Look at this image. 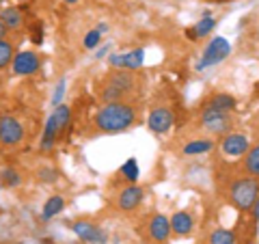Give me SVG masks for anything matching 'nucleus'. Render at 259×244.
Returning <instances> with one entry per match:
<instances>
[{"mask_svg": "<svg viewBox=\"0 0 259 244\" xmlns=\"http://www.w3.org/2000/svg\"><path fill=\"white\" fill-rule=\"evenodd\" d=\"M141 121V108L136 102H112L102 104L93 112L91 126L95 134H121L125 130L134 128Z\"/></svg>", "mask_w": 259, "mask_h": 244, "instance_id": "f257e3e1", "label": "nucleus"}, {"mask_svg": "<svg viewBox=\"0 0 259 244\" xmlns=\"http://www.w3.org/2000/svg\"><path fill=\"white\" fill-rule=\"evenodd\" d=\"M143 87H145V80L139 71L112 69L97 85V97L102 100V104L136 102L143 93Z\"/></svg>", "mask_w": 259, "mask_h": 244, "instance_id": "f03ea898", "label": "nucleus"}, {"mask_svg": "<svg viewBox=\"0 0 259 244\" xmlns=\"http://www.w3.org/2000/svg\"><path fill=\"white\" fill-rule=\"evenodd\" d=\"M223 184H221V194L225 197L227 206H231L233 210L244 216L253 210L255 201L259 199V180H253V177L246 175H231L229 171L223 173Z\"/></svg>", "mask_w": 259, "mask_h": 244, "instance_id": "7ed1b4c3", "label": "nucleus"}, {"mask_svg": "<svg viewBox=\"0 0 259 244\" xmlns=\"http://www.w3.org/2000/svg\"><path fill=\"white\" fill-rule=\"evenodd\" d=\"M192 130L203 136H225L238 130L240 117L236 112H225V110H197V119L192 121Z\"/></svg>", "mask_w": 259, "mask_h": 244, "instance_id": "20e7f679", "label": "nucleus"}, {"mask_svg": "<svg viewBox=\"0 0 259 244\" xmlns=\"http://www.w3.org/2000/svg\"><path fill=\"white\" fill-rule=\"evenodd\" d=\"M69 128H71V108L61 104L46 119L41 141H39V151H50L65 136V130H69Z\"/></svg>", "mask_w": 259, "mask_h": 244, "instance_id": "39448f33", "label": "nucleus"}, {"mask_svg": "<svg viewBox=\"0 0 259 244\" xmlns=\"http://www.w3.org/2000/svg\"><path fill=\"white\" fill-rule=\"evenodd\" d=\"M229 54H231V44L225 37H212L209 44L203 48V52H201V59L194 65V69L203 71L209 67H216V65L229 59Z\"/></svg>", "mask_w": 259, "mask_h": 244, "instance_id": "423d86ee", "label": "nucleus"}, {"mask_svg": "<svg viewBox=\"0 0 259 244\" xmlns=\"http://www.w3.org/2000/svg\"><path fill=\"white\" fill-rule=\"evenodd\" d=\"M171 223L168 216L153 212L145 218V240H149L151 244H168L171 240Z\"/></svg>", "mask_w": 259, "mask_h": 244, "instance_id": "0eeeda50", "label": "nucleus"}, {"mask_svg": "<svg viewBox=\"0 0 259 244\" xmlns=\"http://www.w3.org/2000/svg\"><path fill=\"white\" fill-rule=\"evenodd\" d=\"M175 126V112L171 106L166 104H156V106L149 108L147 115V128L151 130L156 136H164L173 130Z\"/></svg>", "mask_w": 259, "mask_h": 244, "instance_id": "6e6552de", "label": "nucleus"}, {"mask_svg": "<svg viewBox=\"0 0 259 244\" xmlns=\"http://www.w3.org/2000/svg\"><path fill=\"white\" fill-rule=\"evenodd\" d=\"M250 136L246 132H240V130H233V132L221 136V156L229 158V160H240L250 147Z\"/></svg>", "mask_w": 259, "mask_h": 244, "instance_id": "1a4fd4ad", "label": "nucleus"}, {"mask_svg": "<svg viewBox=\"0 0 259 244\" xmlns=\"http://www.w3.org/2000/svg\"><path fill=\"white\" fill-rule=\"evenodd\" d=\"M143 199H145V188L139 184H125L123 188L117 192V199H115V208L119 210L121 214H130L134 210H139L143 206Z\"/></svg>", "mask_w": 259, "mask_h": 244, "instance_id": "9d476101", "label": "nucleus"}, {"mask_svg": "<svg viewBox=\"0 0 259 244\" xmlns=\"http://www.w3.org/2000/svg\"><path fill=\"white\" fill-rule=\"evenodd\" d=\"M106 61L112 69L139 71L145 63V50L143 48H132V50H125V52H115V54H110Z\"/></svg>", "mask_w": 259, "mask_h": 244, "instance_id": "9b49d317", "label": "nucleus"}, {"mask_svg": "<svg viewBox=\"0 0 259 244\" xmlns=\"http://www.w3.org/2000/svg\"><path fill=\"white\" fill-rule=\"evenodd\" d=\"M69 229L78 235V240H82L87 244H108L110 240L108 231L91 221H76V223H71Z\"/></svg>", "mask_w": 259, "mask_h": 244, "instance_id": "f8f14e48", "label": "nucleus"}, {"mask_svg": "<svg viewBox=\"0 0 259 244\" xmlns=\"http://www.w3.org/2000/svg\"><path fill=\"white\" fill-rule=\"evenodd\" d=\"M22 141H24L22 121L11 115L0 117V145H3V147H18Z\"/></svg>", "mask_w": 259, "mask_h": 244, "instance_id": "ddd939ff", "label": "nucleus"}, {"mask_svg": "<svg viewBox=\"0 0 259 244\" xmlns=\"http://www.w3.org/2000/svg\"><path fill=\"white\" fill-rule=\"evenodd\" d=\"M41 69V56L35 50H20L15 52L11 61V71L15 76H35Z\"/></svg>", "mask_w": 259, "mask_h": 244, "instance_id": "4468645a", "label": "nucleus"}, {"mask_svg": "<svg viewBox=\"0 0 259 244\" xmlns=\"http://www.w3.org/2000/svg\"><path fill=\"white\" fill-rule=\"evenodd\" d=\"M238 108V97L225 91H212L197 104V110H225V112H236Z\"/></svg>", "mask_w": 259, "mask_h": 244, "instance_id": "2eb2a0df", "label": "nucleus"}, {"mask_svg": "<svg viewBox=\"0 0 259 244\" xmlns=\"http://www.w3.org/2000/svg\"><path fill=\"white\" fill-rule=\"evenodd\" d=\"M216 147V141L212 136H192L188 141H184L180 147V156L182 158H197V156H205Z\"/></svg>", "mask_w": 259, "mask_h": 244, "instance_id": "dca6fc26", "label": "nucleus"}, {"mask_svg": "<svg viewBox=\"0 0 259 244\" xmlns=\"http://www.w3.org/2000/svg\"><path fill=\"white\" fill-rule=\"evenodd\" d=\"M168 223H171V233L177 235V238H190L194 227V216L188 212V210H177V212L168 218Z\"/></svg>", "mask_w": 259, "mask_h": 244, "instance_id": "f3484780", "label": "nucleus"}, {"mask_svg": "<svg viewBox=\"0 0 259 244\" xmlns=\"http://www.w3.org/2000/svg\"><path fill=\"white\" fill-rule=\"evenodd\" d=\"M238 173L246 175V177H253V180H259V143L250 145L248 151L240 158Z\"/></svg>", "mask_w": 259, "mask_h": 244, "instance_id": "a211bd4d", "label": "nucleus"}, {"mask_svg": "<svg viewBox=\"0 0 259 244\" xmlns=\"http://www.w3.org/2000/svg\"><path fill=\"white\" fill-rule=\"evenodd\" d=\"M0 22L5 24L7 30H20L26 24V15L20 7H7V9H0Z\"/></svg>", "mask_w": 259, "mask_h": 244, "instance_id": "6ab92c4d", "label": "nucleus"}, {"mask_svg": "<svg viewBox=\"0 0 259 244\" xmlns=\"http://www.w3.org/2000/svg\"><path fill=\"white\" fill-rule=\"evenodd\" d=\"M65 197L63 194H52V197H48L46 203H44V210H41V221H52L54 216H59L63 210H65Z\"/></svg>", "mask_w": 259, "mask_h": 244, "instance_id": "aec40b11", "label": "nucleus"}, {"mask_svg": "<svg viewBox=\"0 0 259 244\" xmlns=\"http://www.w3.org/2000/svg\"><path fill=\"white\" fill-rule=\"evenodd\" d=\"M205 244H238V231L225 229V227H214L207 233Z\"/></svg>", "mask_w": 259, "mask_h": 244, "instance_id": "412c9836", "label": "nucleus"}, {"mask_svg": "<svg viewBox=\"0 0 259 244\" xmlns=\"http://www.w3.org/2000/svg\"><path fill=\"white\" fill-rule=\"evenodd\" d=\"M117 175H119L125 184H136V182H139V175H141L139 160H136V158H127L123 165H121V169H119Z\"/></svg>", "mask_w": 259, "mask_h": 244, "instance_id": "4be33fe9", "label": "nucleus"}, {"mask_svg": "<svg viewBox=\"0 0 259 244\" xmlns=\"http://www.w3.org/2000/svg\"><path fill=\"white\" fill-rule=\"evenodd\" d=\"M216 24H218L216 18H212V15H203V18H201V20L192 26L194 35H197V42H201V39H205V37L212 35L214 28H216Z\"/></svg>", "mask_w": 259, "mask_h": 244, "instance_id": "5701e85b", "label": "nucleus"}, {"mask_svg": "<svg viewBox=\"0 0 259 244\" xmlns=\"http://www.w3.org/2000/svg\"><path fill=\"white\" fill-rule=\"evenodd\" d=\"M20 184H22V175L18 169H13V167L0 169V186L3 188H18Z\"/></svg>", "mask_w": 259, "mask_h": 244, "instance_id": "b1692460", "label": "nucleus"}, {"mask_svg": "<svg viewBox=\"0 0 259 244\" xmlns=\"http://www.w3.org/2000/svg\"><path fill=\"white\" fill-rule=\"evenodd\" d=\"M15 56V46L9 39H0V69H7Z\"/></svg>", "mask_w": 259, "mask_h": 244, "instance_id": "393cba45", "label": "nucleus"}, {"mask_svg": "<svg viewBox=\"0 0 259 244\" xmlns=\"http://www.w3.org/2000/svg\"><path fill=\"white\" fill-rule=\"evenodd\" d=\"M82 46L87 48V50H97V48L102 46V32L97 30V28H91L84 35V39H82Z\"/></svg>", "mask_w": 259, "mask_h": 244, "instance_id": "a878e982", "label": "nucleus"}, {"mask_svg": "<svg viewBox=\"0 0 259 244\" xmlns=\"http://www.w3.org/2000/svg\"><path fill=\"white\" fill-rule=\"evenodd\" d=\"M37 180L44 182V184H54L59 180V171L52 169V167H39L37 169Z\"/></svg>", "mask_w": 259, "mask_h": 244, "instance_id": "bb28decb", "label": "nucleus"}, {"mask_svg": "<svg viewBox=\"0 0 259 244\" xmlns=\"http://www.w3.org/2000/svg\"><path fill=\"white\" fill-rule=\"evenodd\" d=\"M30 42L35 46L44 44V24L41 22H32V26H30Z\"/></svg>", "mask_w": 259, "mask_h": 244, "instance_id": "cd10ccee", "label": "nucleus"}, {"mask_svg": "<svg viewBox=\"0 0 259 244\" xmlns=\"http://www.w3.org/2000/svg\"><path fill=\"white\" fill-rule=\"evenodd\" d=\"M246 126H248V130H250V138L259 143V110L248 119V124H246Z\"/></svg>", "mask_w": 259, "mask_h": 244, "instance_id": "c85d7f7f", "label": "nucleus"}, {"mask_svg": "<svg viewBox=\"0 0 259 244\" xmlns=\"http://www.w3.org/2000/svg\"><path fill=\"white\" fill-rule=\"evenodd\" d=\"M63 97H65V80H61V83L54 87V95H52V106L54 108L63 104Z\"/></svg>", "mask_w": 259, "mask_h": 244, "instance_id": "c756f323", "label": "nucleus"}, {"mask_svg": "<svg viewBox=\"0 0 259 244\" xmlns=\"http://www.w3.org/2000/svg\"><path fill=\"white\" fill-rule=\"evenodd\" d=\"M110 52H112V44H104L95 50V59H108Z\"/></svg>", "mask_w": 259, "mask_h": 244, "instance_id": "7c9ffc66", "label": "nucleus"}, {"mask_svg": "<svg viewBox=\"0 0 259 244\" xmlns=\"http://www.w3.org/2000/svg\"><path fill=\"white\" fill-rule=\"evenodd\" d=\"M248 218H250V221H253L255 225H259V199L255 201V206H253V210H250V212L246 214Z\"/></svg>", "mask_w": 259, "mask_h": 244, "instance_id": "2f4dec72", "label": "nucleus"}, {"mask_svg": "<svg viewBox=\"0 0 259 244\" xmlns=\"http://www.w3.org/2000/svg\"><path fill=\"white\" fill-rule=\"evenodd\" d=\"M184 35H186V39H188V42H197V35H194V30H192V26H188L184 30Z\"/></svg>", "mask_w": 259, "mask_h": 244, "instance_id": "473e14b6", "label": "nucleus"}, {"mask_svg": "<svg viewBox=\"0 0 259 244\" xmlns=\"http://www.w3.org/2000/svg\"><path fill=\"white\" fill-rule=\"evenodd\" d=\"M253 100H259V80L255 83V89H253Z\"/></svg>", "mask_w": 259, "mask_h": 244, "instance_id": "72a5a7b5", "label": "nucleus"}, {"mask_svg": "<svg viewBox=\"0 0 259 244\" xmlns=\"http://www.w3.org/2000/svg\"><path fill=\"white\" fill-rule=\"evenodd\" d=\"M7 32H9V30H7V28H5V24L0 22V39H5V37H7Z\"/></svg>", "mask_w": 259, "mask_h": 244, "instance_id": "f704fd0d", "label": "nucleus"}, {"mask_svg": "<svg viewBox=\"0 0 259 244\" xmlns=\"http://www.w3.org/2000/svg\"><path fill=\"white\" fill-rule=\"evenodd\" d=\"M97 30H100V32H106V30H108V24H106V22H100V26H97Z\"/></svg>", "mask_w": 259, "mask_h": 244, "instance_id": "c9c22d12", "label": "nucleus"}, {"mask_svg": "<svg viewBox=\"0 0 259 244\" xmlns=\"http://www.w3.org/2000/svg\"><path fill=\"white\" fill-rule=\"evenodd\" d=\"M207 3H212V5H225V3H229V0H207Z\"/></svg>", "mask_w": 259, "mask_h": 244, "instance_id": "e433bc0d", "label": "nucleus"}, {"mask_svg": "<svg viewBox=\"0 0 259 244\" xmlns=\"http://www.w3.org/2000/svg\"><path fill=\"white\" fill-rule=\"evenodd\" d=\"M65 3H67V5H76L78 0H65Z\"/></svg>", "mask_w": 259, "mask_h": 244, "instance_id": "4c0bfd02", "label": "nucleus"}, {"mask_svg": "<svg viewBox=\"0 0 259 244\" xmlns=\"http://www.w3.org/2000/svg\"><path fill=\"white\" fill-rule=\"evenodd\" d=\"M18 3H26V0H18Z\"/></svg>", "mask_w": 259, "mask_h": 244, "instance_id": "58836bf2", "label": "nucleus"}, {"mask_svg": "<svg viewBox=\"0 0 259 244\" xmlns=\"http://www.w3.org/2000/svg\"><path fill=\"white\" fill-rule=\"evenodd\" d=\"M257 37H259V32H257Z\"/></svg>", "mask_w": 259, "mask_h": 244, "instance_id": "ea45409f", "label": "nucleus"}, {"mask_svg": "<svg viewBox=\"0 0 259 244\" xmlns=\"http://www.w3.org/2000/svg\"><path fill=\"white\" fill-rule=\"evenodd\" d=\"M0 3H3V0H0Z\"/></svg>", "mask_w": 259, "mask_h": 244, "instance_id": "a19ab883", "label": "nucleus"}]
</instances>
